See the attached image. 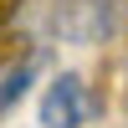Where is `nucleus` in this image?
Segmentation results:
<instances>
[{
    "instance_id": "1",
    "label": "nucleus",
    "mask_w": 128,
    "mask_h": 128,
    "mask_svg": "<svg viewBox=\"0 0 128 128\" xmlns=\"http://www.w3.org/2000/svg\"><path fill=\"white\" fill-rule=\"evenodd\" d=\"M16 26L36 41L62 46H98L118 36V0H31Z\"/></svg>"
},
{
    "instance_id": "2",
    "label": "nucleus",
    "mask_w": 128,
    "mask_h": 128,
    "mask_svg": "<svg viewBox=\"0 0 128 128\" xmlns=\"http://www.w3.org/2000/svg\"><path fill=\"white\" fill-rule=\"evenodd\" d=\"M87 123V87L77 72H56L41 92V128H82Z\"/></svg>"
},
{
    "instance_id": "3",
    "label": "nucleus",
    "mask_w": 128,
    "mask_h": 128,
    "mask_svg": "<svg viewBox=\"0 0 128 128\" xmlns=\"http://www.w3.org/2000/svg\"><path fill=\"white\" fill-rule=\"evenodd\" d=\"M31 77H36V56H26V62H16V67H5V77H0V113H10L20 98H26Z\"/></svg>"
}]
</instances>
